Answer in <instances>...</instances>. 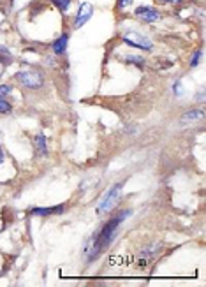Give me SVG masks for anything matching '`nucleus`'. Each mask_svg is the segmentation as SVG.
Returning a JSON list of instances; mask_svg holds the SVG:
<instances>
[{
    "instance_id": "f257e3e1",
    "label": "nucleus",
    "mask_w": 206,
    "mask_h": 287,
    "mask_svg": "<svg viewBox=\"0 0 206 287\" xmlns=\"http://www.w3.org/2000/svg\"><path fill=\"white\" fill-rule=\"evenodd\" d=\"M132 215L131 210H124V212H118L117 215H113L102 227H100L97 233L92 234L88 241L85 245V257L86 262H92L113 243L115 236H117V231L120 227V224H124L129 217Z\"/></svg>"
},
{
    "instance_id": "f03ea898",
    "label": "nucleus",
    "mask_w": 206,
    "mask_h": 287,
    "mask_svg": "<svg viewBox=\"0 0 206 287\" xmlns=\"http://www.w3.org/2000/svg\"><path fill=\"white\" fill-rule=\"evenodd\" d=\"M122 188H124V181H117L113 187H110L106 192H104L102 199H100L99 206H97V213L99 215H104V213H110L115 206L120 203L122 199Z\"/></svg>"
},
{
    "instance_id": "7ed1b4c3",
    "label": "nucleus",
    "mask_w": 206,
    "mask_h": 287,
    "mask_svg": "<svg viewBox=\"0 0 206 287\" xmlns=\"http://www.w3.org/2000/svg\"><path fill=\"white\" fill-rule=\"evenodd\" d=\"M122 41H124L127 46H132V48H138V50H143V51H150L153 48V43L150 37L143 36L139 34L138 30L134 29H127L122 36Z\"/></svg>"
},
{
    "instance_id": "20e7f679",
    "label": "nucleus",
    "mask_w": 206,
    "mask_h": 287,
    "mask_svg": "<svg viewBox=\"0 0 206 287\" xmlns=\"http://www.w3.org/2000/svg\"><path fill=\"white\" fill-rule=\"evenodd\" d=\"M16 81L22 83L25 88L29 90H39L44 86V76L39 71H32V69H23L16 74Z\"/></svg>"
},
{
    "instance_id": "39448f33",
    "label": "nucleus",
    "mask_w": 206,
    "mask_h": 287,
    "mask_svg": "<svg viewBox=\"0 0 206 287\" xmlns=\"http://www.w3.org/2000/svg\"><path fill=\"white\" fill-rule=\"evenodd\" d=\"M160 248H162V245L160 243H152V245H148L145 250L139 252L138 254V266L139 268H143V269L148 268V266L152 264L157 257H159Z\"/></svg>"
},
{
    "instance_id": "423d86ee",
    "label": "nucleus",
    "mask_w": 206,
    "mask_h": 287,
    "mask_svg": "<svg viewBox=\"0 0 206 287\" xmlns=\"http://www.w3.org/2000/svg\"><path fill=\"white\" fill-rule=\"evenodd\" d=\"M134 15L143 23H155L160 20V13L155 8H152V6H139L134 11Z\"/></svg>"
},
{
    "instance_id": "0eeeda50",
    "label": "nucleus",
    "mask_w": 206,
    "mask_h": 287,
    "mask_svg": "<svg viewBox=\"0 0 206 287\" xmlns=\"http://www.w3.org/2000/svg\"><path fill=\"white\" fill-rule=\"evenodd\" d=\"M92 15H93V6L90 4V2H83V4L79 6L78 13H76L74 22H72L74 29H81V27L85 25L90 18H92Z\"/></svg>"
},
{
    "instance_id": "6e6552de",
    "label": "nucleus",
    "mask_w": 206,
    "mask_h": 287,
    "mask_svg": "<svg viewBox=\"0 0 206 287\" xmlns=\"http://www.w3.org/2000/svg\"><path fill=\"white\" fill-rule=\"evenodd\" d=\"M65 210L64 205H58V206H37V208L30 210V215H36V217H50V215H62Z\"/></svg>"
},
{
    "instance_id": "1a4fd4ad",
    "label": "nucleus",
    "mask_w": 206,
    "mask_h": 287,
    "mask_svg": "<svg viewBox=\"0 0 206 287\" xmlns=\"http://www.w3.org/2000/svg\"><path fill=\"white\" fill-rule=\"evenodd\" d=\"M67 44H69V34H62V36L58 37L53 44H51L53 53L55 55H64L65 51H67Z\"/></svg>"
},
{
    "instance_id": "9d476101",
    "label": "nucleus",
    "mask_w": 206,
    "mask_h": 287,
    "mask_svg": "<svg viewBox=\"0 0 206 287\" xmlns=\"http://www.w3.org/2000/svg\"><path fill=\"white\" fill-rule=\"evenodd\" d=\"M34 145H36V152L39 157H48V145H46V136L41 132L34 138Z\"/></svg>"
},
{
    "instance_id": "9b49d317",
    "label": "nucleus",
    "mask_w": 206,
    "mask_h": 287,
    "mask_svg": "<svg viewBox=\"0 0 206 287\" xmlns=\"http://www.w3.org/2000/svg\"><path fill=\"white\" fill-rule=\"evenodd\" d=\"M204 117V111L202 110H190V111H187V113L181 117V122H197V120H201V118Z\"/></svg>"
},
{
    "instance_id": "f8f14e48",
    "label": "nucleus",
    "mask_w": 206,
    "mask_h": 287,
    "mask_svg": "<svg viewBox=\"0 0 206 287\" xmlns=\"http://www.w3.org/2000/svg\"><path fill=\"white\" fill-rule=\"evenodd\" d=\"M124 60H125V64L136 65L138 69H143V67H145V58L139 57V55H125Z\"/></svg>"
},
{
    "instance_id": "ddd939ff",
    "label": "nucleus",
    "mask_w": 206,
    "mask_h": 287,
    "mask_svg": "<svg viewBox=\"0 0 206 287\" xmlns=\"http://www.w3.org/2000/svg\"><path fill=\"white\" fill-rule=\"evenodd\" d=\"M51 4L57 6L60 13H67L69 8H71V4H72V0H51Z\"/></svg>"
},
{
    "instance_id": "4468645a",
    "label": "nucleus",
    "mask_w": 206,
    "mask_h": 287,
    "mask_svg": "<svg viewBox=\"0 0 206 287\" xmlns=\"http://www.w3.org/2000/svg\"><path fill=\"white\" fill-rule=\"evenodd\" d=\"M13 111V106L4 99V97H0V115H9Z\"/></svg>"
},
{
    "instance_id": "2eb2a0df",
    "label": "nucleus",
    "mask_w": 206,
    "mask_h": 287,
    "mask_svg": "<svg viewBox=\"0 0 206 287\" xmlns=\"http://www.w3.org/2000/svg\"><path fill=\"white\" fill-rule=\"evenodd\" d=\"M201 55H202V50H197L194 55H192V58H190V69H194V67H197V64H199V60H201Z\"/></svg>"
},
{
    "instance_id": "dca6fc26",
    "label": "nucleus",
    "mask_w": 206,
    "mask_h": 287,
    "mask_svg": "<svg viewBox=\"0 0 206 287\" xmlns=\"http://www.w3.org/2000/svg\"><path fill=\"white\" fill-rule=\"evenodd\" d=\"M134 0H117V8L120 9V11H124V9H127L129 6L132 4Z\"/></svg>"
},
{
    "instance_id": "f3484780",
    "label": "nucleus",
    "mask_w": 206,
    "mask_h": 287,
    "mask_svg": "<svg viewBox=\"0 0 206 287\" xmlns=\"http://www.w3.org/2000/svg\"><path fill=\"white\" fill-rule=\"evenodd\" d=\"M13 92V86L11 85H0V97H6Z\"/></svg>"
},
{
    "instance_id": "a211bd4d",
    "label": "nucleus",
    "mask_w": 206,
    "mask_h": 287,
    "mask_svg": "<svg viewBox=\"0 0 206 287\" xmlns=\"http://www.w3.org/2000/svg\"><path fill=\"white\" fill-rule=\"evenodd\" d=\"M173 90H174V95H181L183 93V88H181V81H174V86H173Z\"/></svg>"
},
{
    "instance_id": "6ab92c4d",
    "label": "nucleus",
    "mask_w": 206,
    "mask_h": 287,
    "mask_svg": "<svg viewBox=\"0 0 206 287\" xmlns=\"http://www.w3.org/2000/svg\"><path fill=\"white\" fill-rule=\"evenodd\" d=\"M160 4H180L181 0H159Z\"/></svg>"
},
{
    "instance_id": "aec40b11",
    "label": "nucleus",
    "mask_w": 206,
    "mask_h": 287,
    "mask_svg": "<svg viewBox=\"0 0 206 287\" xmlns=\"http://www.w3.org/2000/svg\"><path fill=\"white\" fill-rule=\"evenodd\" d=\"M0 53H2V55H6V57H11V51H9L6 46H0Z\"/></svg>"
},
{
    "instance_id": "412c9836",
    "label": "nucleus",
    "mask_w": 206,
    "mask_h": 287,
    "mask_svg": "<svg viewBox=\"0 0 206 287\" xmlns=\"http://www.w3.org/2000/svg\"><path fill=\"white\" fill-rule=\"evenodd\" d=\"M4 162V150H2V145H0V166Z\"/></svg>"
}]
</instances>
